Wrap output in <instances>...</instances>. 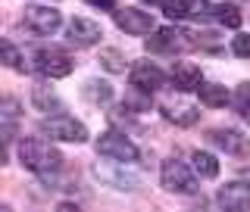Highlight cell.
Masks as SVG:
<instances>
[{"label":"cell","mask_w":250,"mask_h":212,"mask_svg":"<svg viewBox=\"0 0 250 212\" xmlns=\"http://www.w3.org/2000/svg\"><path fill=\"white\" fill-rule=\"evenodd\" d=\"M116 25L128 35H150L153 31V13H144V10H135V6H125V10H116L113 13Z\"/></svg>","instance_id":"8"},{"label":"cell","mask_w":250,"mask_h":212,"mask_svg":"<svg viewBox=\"0 0 250 212\" xmlns=\"http://www.w3.org/2000/svg\"><path fill=\"white\" fill-rule=\"evenodd\" d=\"M100 62H104L109 72H125V59H122L119 50H104L100 53Z\"/></svg>","instance_id":"23"},{"label":"cell","mask_w":250,"mask_h":212,"mask_svg":"<svg viewBox=\"0 0 250 212\" xmlns=\"http://www.w3.org/2000/svg\"><path fill=\"white\" fill-rule=\"evenodd\" d=\"M25 25L35 35H53L62 25V16L53 6H25Z\"/></svg>","instance_id":"7"},{"label":"cell","mask_w":250,"mask_h":212,"mask_svg":"<svg viewBox=\"0 0 250 212\" xmlns=\"http://www.w3.org/2000/svg\"><path fill=\"white\" fill-rule=\"evenodd\" d=\"M97 153L106 156V159H113V162H135L138 159V147L131 144L125 135H119V131L100 135L97 137Z\"/></svg>","instance_id":"4"},{"label":"cell","mask_w":250,"mask_h":212,"mask_svg":"<svg viewBox=\"0 0 250 212\" xmlns=\"http://www.w3.org/2000/svg\"><path fill=\"white\" fill-rule=\"evenodd\" d=\"M231 50H234V57L250 59V35H238V38L231 41Z\"/></svg>","instance_id":"25"},{"label":"cell","mask_w":250,"mask_h":212,"mask_svg":"<svg viewBox=\"0 0 250 212\" xmlns=\"http://www.w3.org/2000/svg\"><path fill=\"white\" fill-rule=\"evenodd\" d=\"M234 106H238L241 116H250V81L238 88V94H234Z\"/></svg>","instance_id":"24"},{"label":"cell","mask_w":250,"mask_h":212,"mask_svg":"<svg viewBox=\"0 0 250 212\" xmlns=\"http://www.w3.org/2000/svg\"><path fill=\"white\" fill-rule=\"evenodd\" d=\"M209 13H213V6H209L207 0H185V16L188 19H209Z\"/></svg>","instance_id":"21"},{"label":"cell","mask_w":250,"mask_h":212,"mask_svg":"<svg viewBox=\"0 0 250 212\" xmlns=\"http://www.w3.org/2000/svg\"><path fill=\"white\" fill-rule=\"evenodd\" d=\"M19 162L25 166L28 172H38V175H50L62 166V156L57 147H50L47 140L41 137H28L19 144Z\"/></svg>","instance_id":"1"},{"label":"cell","mask_w":250,"mask_h":212,"mask_svg":"<svg viewBox=\"0 0 250 212\" xmlns=\"http://www.w3.org/2000/svg\"><path fill=\"white\" fill-rule=\"evenodd\" d=\"M216 19L222 22V25H229V28H241L244 16L238 13V6H231V3H222V6H216Z\"/></svg>","instance_id":"19"},{"label":"cell","mask_w":250,"mask_h":212,"mask_svg":"<svg viewBox=\"0 0 250 212\" xmlns=\"http://www.w3.org/2000/svg\"><path fill=\"white\" fill-rule=\"evenodd\" d=\"M31 100H35V106L44 109V113H62L60 97L47 88V84H35V88H31Z\"/></svg>","instance_id":"15"},{"label":"cell","mask_w":250,"mask_h":212,"mask_svg":"<svg viewBox=\"0 0 250 212\" xmlns=\"http://www.w3.org/2000/svg\"><path fill=\"white\" fill-rule=\"evenodd\" d=\"M128 81H131V88H138L141 94H153V91H160L163 84H166V75H163L153 62H135Z\"/></svg>","instance_id":"9"},{"label":"cell","mask_w":250,"mask_h":212,"mask_svg":"<svg viewBox=\"0 0 250 212\" xmlns=\"http://www.w3.org/2000/svg\"><path fill=\"white\" fill-rule=\"evenodd\" d=\"M41 135L50 140H69V144H84L88 140V128L82 122H75L72 116H53V119L41 122Z\"/></svg>","instance_id":"3"},{"label":"cell","mask_w":250,"mask_h":212,"mask_svg":"<svg viewBox=\"0 0 250 212\" xmlns=\"http://www.w3.org/2000/svg\"><path fill=\"white\" fill-rule=\"evenodd\" d=\"M3 144H10L16 137V122H19V103L16 100H3Z\"/></svg>","instance_id":"16"},{"label":"cell","mask_w":250,"mask_h":212,"mask_svg":"<svg viewBox=\"0 0 250 212\" xmlns=\"http://www.w3.org/2000/svg\"><path fill=\"white\" fill-rule=\"evenodd\" d=\"M66 35H69V44L72 47H94L100 38H104V31H100V25L91 22V19H72L69 28H66Z\"/></svg>","instance_id":"12"},{"label":"cell","mask_w":250,"mask_h":212,"mask_svg":"<svg viewBox=\"0 0 250 212\" xmlns=\"http://www.w3.org/2000/svg\"><path fill=\"white\" fill-rule=\"evenodd\" d=\"M163 187L172 193H197V178L191 175V169L178 159H166L163 162Z\"/></svg>","instance_id":"5"},{"label":"cell","mask_w":250,"mask_h":212,"mask_svg":"<svg viewBox=\"0 0 250 212\" xmlns=\"http://www.w3.org/2000/svg\"><path fill=\"white\" fill-rule=\"evenodd\" d=\"M172 84H175L178 91H197L203 84L200 66H194V62H175V66H172Z\"/></svg>","instance_id":"14"},{"label":"cell","mask_w":250,"mask_h":212,"mask_svg":"<svg viewBox=\"0 0 250 212\" xmlns=\"http://www.w3.org/2000/svg\"><path fill=\"white\" fill-rule=\"evenodd\" d=\"M200 103L203 106H225L229 103V91L222 84H200Z\"/></svg>","instance_id":"18"},{"label":"cell","mask_w":250,"mask_h":212,"mask_svg":"<svg viewBox=\"0 0 250 212\" xmlns=\"http://www.w3.org/2000/svg\"><path fill=\"white\" fill-rule=\"evenodd\" d=\"M84 97L94 100V103H106V100L113 97V88H109L106 81H88L84 84Z\"/></svg>","instance_id":"20"},{"label":"cell","mask_w":250,"mask_h":212,"mask_svg":"<svg viewBox=\"0 0 250 212\" xmlns=\"http://www.w3.org/2000/svg\"><path fill=\"white\" fill-rule=\"evenodd\" d=\"M216 203H219L222 209H231V212H247V209H250V184L234 181V184L219 187Z\"/></svg>","instance_id":"11"},{"label":"cell","mask_w":250,"mask_h":212,"mask_svg":"<svg viewBox=\"0 0 250 212\" xmlns=\"http://www.w3.org/2000/svg\"><path fill=\"white\" fill-rule=\"evenodd\" d=\"M91 6H100V10H109V6H113V0H88Z\"/></svg>","instance_id":"26"},{"label":"cell","mask_w":250,"mask_h":212,"mask_svg":"<svg viewBox=\"0 0 250 212\" xmlns=\"http://www.w3.org/2000/svg\"><path fill=\"white\" fill-rule=\"evenodd\" d=\"M209 140L219 147V150H225V153H231V156H250V140L241 135V131H234V128H213L209 131Z\"/></svg>","instance_id":"10"},{"label":"cell","mask_w":250,"mask_h":212,"mask_svg":"<svg viewBox=\"0 0 250 212\" xmlns=\"http://www.w3.org/2000/svg\"><path fill=\"white\" fill-rule=\"evenodd\" d=\"M191 162H194V172H197L200 178H216V175H219V162H216L213 153L197 150V153L191 156Z\"/></svg>","instance_id":"17"},{"label":"cell","mask_w":250,"mask_h":212,"mask_svg":"<svg viewBox=\"0 0 250 212\" xmlns=\"http://www.w3.org/2000/svg\"><path fill=\"white\" fill-rule=\"evenodd\" d=\"M3 62H6L10 69H16V72H25V62H22L19 50H16L10 41H3Z\"/></svg>","instance_id":"22"},{"label":"cell","mask_w":250,"mask_h":212,"mask_svg":"<svg viewBox=\"0 0 250 212\" xmlns=\"http://www.w3.org/2000/svg\"><path fill=\"white\" fill-rule=\"evenodd\" d=\"M147 3H156V6H166L169 0H147Z\"/></svg>","instance_id":"27"},{"label":"cell","mask_w":250,"mask_h":212,"mask_svg":"<svg viewBox=\"0 0 250 212\" xmlns=\"http://www.w3.org/2000/svg\"><path fill=\"white\" fill-rule=\"evenodd\" d=\"M35 66H38V72H44V75H50V78H66L69 72H72V57H69L66 50H57V47H50V50H41L35 57Z\"/></svg>","instance_id":"6"},{"label":"cell","mask_w":250,"mask_h":212,"mask_svg":"<svg viewBox=\"0 0 250 212\" xmlns=\"http://www.w3.org/2000/svg\"><path fill=\"white\" fill-rule=\"evenodd\" d=\"M194 47H197V41H194L191 31H182L175 25H166L153 38H147V50L153 53H185V50H194Z\"/></svg>","instance_id":"2"},{"label":"cell","mask_w":250,"mask_h":212,"mask_svg":"<svg viewBox=\"0 0 250 212\" xmlns=\"http://www.w3.org/2000/svg\"><path fill=\"white\" fill-rule=\"evenodd\" d=\"M163 116H166V122L178 125V128H191V125L200 119L197 106L185 103V100H169V103H163Z\"/></svg>","instance_id":"13"}]
</instances>
